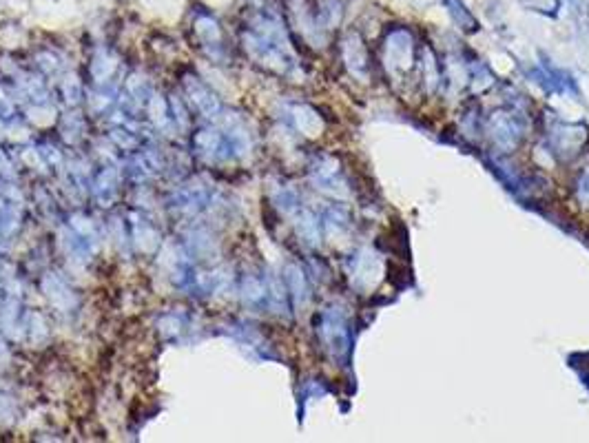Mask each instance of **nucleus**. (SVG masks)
Instances as JSON below:
<instances>
[{
	"instance_id": "nucleus-2",
	"label": "nucleus",
	"mask_w": 589,
	"mask_h": 443,
	"mask_svg": "<svg viewBox=\"0 0 589 443\" xmlns=\"http://www.w3.org/2000/svg\"><path fill=\"white\" fill-rule=\"evenodd\" d=\"M523 118L521 113L499 111L487 120V131H490L494 145L503 151H512L521 142L523 135Z\"/></svg>"
},
{
	"instance_id": "nucleus-1",
	"label": "nucleus",
	"mask_w": 589,
	"mask_h": 443,
	"mask_svg": "<svg viewBox=\"0 0 589 443\" xmlns=\"http://www.w3.org/2000/svg\"><path fill=\"white\" fill-rule=\"evenodd\" d=\"M383 63L395 73H405L415 63V38L405 27H395L383 40Z\"/></svg>"
},
{
	"instance_id": "nucleus-4",
	"label": "nucleus",
	"mask_w": 589,
	"mask_h": 443,
	"mask_svg": "<svg viewBox=\"0 0 589 443\" xmlns=\"http://www.w3.org/2000/svg\"><path fill=\"white\" fill-rule=\"evenodd\" d=\"M443 5H445V9H448V14L454 20L457 27H461L463 31H468V33L479 31V20L470 11V7L463 3V0H443Z\"/></svg>"
},
{
	"instance_id": "nucleus-5",
	"label": "nucleus",
	"mask_w": 589,
	"mask_h": 443,
	"mask_svg": "<svg viewBox=\"0 0 589 443\" xmlns=\"http://www.w3.org/2000/svg\"><path fill=\"white\" fill-rule=\"evenodd\" d=\"M576 197L580 204L589 207V169H585L576 179Z\"/></svg>"
},
{
	"instance_id": "nucleus-3",
	"label": "nucleus",
	"mask_w": 589,
	"mask_h": 443,
	"mask_svg": "<svg viewBox=\"0 0 589 443\" xmlns=\"http://www.w3.org/2000/svg\"><path fill=\"white\" fill-rule=\"evenodd\" d=\"M587 140L589 129L585 125L556 123L550 133V147L558 157H572L587 145Z\"/></svg>"
}]
</instances>
